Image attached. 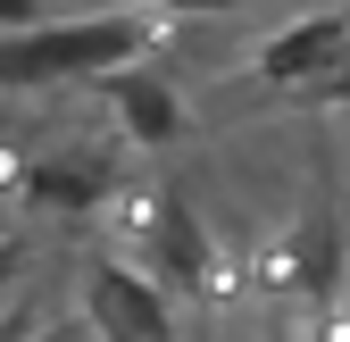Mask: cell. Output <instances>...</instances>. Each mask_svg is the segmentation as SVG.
Wrapping results in <instances>:
<instances>
[{
	"label": "cell",
	"instance_id": "1",
	"mask_svg": "<svg viewBox=\"0 0 350 342\" xmlns=\"http://www.w3.org/2000/svg\"><path fill=\"white\" fill-rule=\"evenodd\" d=\"M167 34H175V17L150 9V0H134V9H83V17H33L17 34H0V92H42V83L142 67Z\"/></svg>",
	"mask_w": 350,
	"mask_h": 342
},
{
	"label": "cell",
	"instance_id": "2",
	"mask_svg": "<svg viewBox=\"0 0 350 342\" xmlns=\"http://www.w3.org/2000/svg\"><path fill=\"white\" fill-rule=\"evenodd\" d=\"M267 92H350V9H309L250 51Z\"/></svg>",
	"mask_w": 350,
	"mask_h": 342
},
{
	"label": "cell",
	"instance_id": "3",
	"mask_svg": "<svg viewBox=\"0 0 350 342\" xmlns=\"http://www.w3.org/2000/svg\"><path fill=\"white\" fill-rule=\"evenodd\" d=\"M83 326L100 342H184V326L167 309V284L125 267V259H92L83 267Z\"/></svg>",
	"mask_w": 350,
	"mask_h": 342
},
{
	"label": "cell",
	"instance_id": "4",
	"mask_svg": "<svg viewBox=\"0 0 350 342\" xmlns=\"http://www.w3.org/2000/svg\"><path fill=\"white\" fill-rule=\"evenodd\" d=\"M142 234H150V267H159L167 292H184V301H192V292L217 276V242H208V226L192 218L184 192L150 184V192H142Z\"/></svg>",
	"mask_w": 350,
	"mask_h": 342
},
{
	"label": "cell",
	"instance_id": "5",
	"mask_svg": "<svg viewBox=\"0 0 350 342\" xmlns=\"http://www.w3.org/2000/svg\"><path fill=\"white\" fill-rule=\"evenodd\" d=\"M100 101H109V125H117L125 142H142V150H167V142L192 134L184 92H175L167 75H150V67H117V75H100Z\"/></svg>",
	"mask_w": 350,
	"mask_h": 342
},
{
	"label": "cell",
	"instance_id": "6",
	"mask_svg": "<svg viewBox=\"0 0 350 342\" xmlns=\"http://www.w3.org/2000/svg\"><path fill=\"white\" fill-rule=\"evenodd\" d=\"M117 192V167L100 150H25V184L17 200L25 209H59V218H83Z\"/></svg>",
	"mask_w": 350,
	"mask_h": 342
},
{
	"label": "cell",
	"instance_id": "7",
	"mask_svg": "<svg viewBox=\"0 0 350 342\" xmlns=\"http://www.w3.org/2000/svg\"><path fill=\"white\" fill-rule=\"evenodd\" d=\"M284 267H292V284H300V301H309V309H334V301H342L350 242H342V218H334V209L292 218V234H284Z\"/></svg>",
	"mask_w": 350,
	"mask_h": 342
},
{
	"label": "cell",
	"instance_id": "8",
	"mask_svg": "<svg viewBox=\"0 0 350 342\" xmlns=\"http://www.w3.org/2000/svg\"><path fill=\"white\" fill-rule=\"evenodd\" d=\"M25 259H33V250H25V242H17V234H0V292H9V284H17V276H25Z\"/></svg>",
	"mask_w": 350,
	"mask_h": 342
}]
</instances>
